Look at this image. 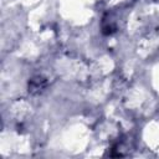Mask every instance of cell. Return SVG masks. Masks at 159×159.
<instances>
[{
	"instance_id": "1",
	"label": "cell",
	"mask_w": 159,
	"mask_h": 159,
	"mask_svg": "<svg viewBox=\"0 0 159 159\" xmlns=\"http://www.w3.org/2000/svg\"><path fill=\"white\" fill-rule=\"evenodd\" d=\"M45 87H46V82L42 77L32 78L29 83V91H31V92H41Z\"/></svg>"
}]
</instances>
